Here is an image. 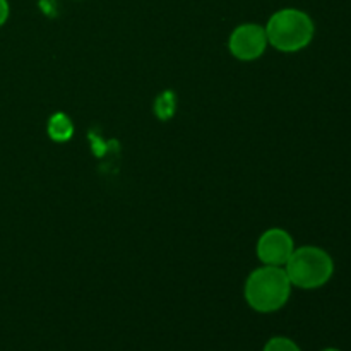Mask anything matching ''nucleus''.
<instances>
[{
  "mask_svg": "<svg viewBox=\"0 0 351 351\" xmlns=\"http://www.w3.org/2000/svg\"><path fill=\"white\" fill-rule=\"evenodd\" d=\"M291 283L285 267L261 266L247 276L243 297L247 305L259 314H273L288 304Z\"/></svg>",
  "mask_w": 351,
  "mask_h": 351,
  "instance_id": "1",
  "label": "nucleus"
},
{
  "mask_svg": "<svg viewBox=\"0 0 351 351\" xmlns=\"http://www.w3.org/2000/svg\"><path fill=\"white\" fill-rule=\"evenodd\" d=\"M267 43L281 53H297L312 43L315 24L307 12L295 7L280 9L267 19Z\"/></svg>",
  "mask_w": 351,
  "mask_h": 351,
  "instance_id": "2",
  "label": "nucleus"
},
{
  "mask_svg": "<svg viewBox=\"0 0 351 351\" xmlns=\"http://www.w3.org/2000/svg\"><path fill=\"white\" fill-rule=\"evenodd\" d=\"M291 287L300 290H317L324 287L335 274L332 257L321 247L304 245L293 250L285 264Z\"/></svg>",
  "mask_w": 351,
  "mask_h": 351,
  "instance_id": "3",
  "label": "nucleus"
},
{
  "mask_svg": "<svg viewBox=\"0 0 351 351\" xmlns=\"http://www.w3.org/2000/svg\"><path fill=\"white\" fill-rule=\"evenodd\" d=\"M269 47L264 26L256 23L239 24L235 29L230 33L228 50L237 60L240 62H254L261 58Z\"/></svg>",
  "mask_w": 351,
  "mask_h": 351,
  "instance_id": "4",
  "label": "nucleus"
},
{
  "mask_svg": "<svg viewBox=\"0 0 351 351\" xmlns=\"http://www.w3.org/2000/svg\"><path fill=\"white\" fill-rule=\"evenodd\" d=\"M297 249L293 237L283 228H269L259 237L256 245L257 257L264 266L285 267L293 250Z\"/></svg>",
  "mask_w": 351,
  "mask_h": 351,
  "instance_id": "5",
  "label": "nucleus"
},
{
  "mask_svg": "<svg viewBox=\"0 0 351 351\" xmlns=\"http://www.w3.org/2000/svg\"><path fill=\"white\" fill-rule=\"evenodd\" d=\"M47 134L53 143H69L74 136V122L64 112H57L48 119Z\"/></svg>",
  "mask_w": 351,
  "mask_h": 351,
  "instance_id": "6",
  "label": "nucleus"
},
{
  "mask_svg": "<svg viewBox=\"0 0 351 351\" xmlns=\"http://www.w3.org/2000/svg\"><path fill=\"white\" fill-rule=\"evenodd\" d=\"M177 110V98L171 91H165L158 96L156 103H154V113L160 120H170L175 115Z\"/></svg>",
  "mask_w": 351,
  "mask_h": 351,
  "instance_id": "7",
  "label": "nucleus"
},
{
  "mask_svg": "<svg viewBox=\"0 0 351 351\" xmlns=\"http://www.w3.org/2000/svg\"><path fill=\"white\" fill-rule=\"evenodd\" d=\"M263 351H302L300 346L290 338H285V336H274L269 341L264 345Z\"/></svg>",
  "mask_w": 351,
  "mask_h": 351,
  "instance_id": "8",
  "label": "nucleus"
},
{
  "mask_svg": "<svg viewBox=\"0 0 351 351\" xmlns=\"http://www.w3.org/2000/svg\"><path fill=\"white\" fill-rule=\"evenodd\" d=\"M10 16V5L7 0H0V27L9 21Z\"/></svg>",
  "mask_w": 351,
  "mask_h": 351,
  "instance_id": "9",
  "label": "nucleus"
},
{
  "mask_svg": "<svg viewBox=\"0 0 351 351\" xmlns=\"http://www.w3.org/2000/svg\"><path fill=\"white\" fill-rule=\"evenodd\" d=\"M322 351H341V350H338V348H324Z\"/></svg>",
  "mask_w": 351,
  "mask_h": 351,
  "instance_id": "10",
  "label": "nucleus"
}]
</instances>
